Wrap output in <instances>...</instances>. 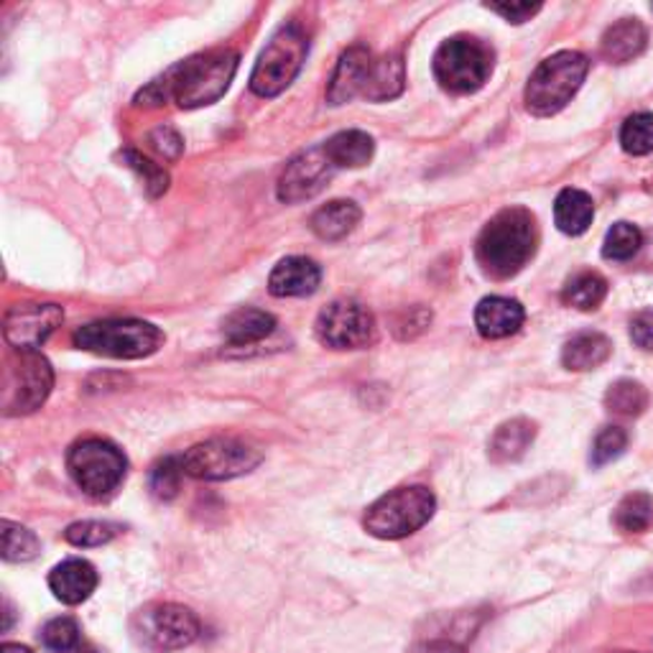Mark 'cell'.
<instances>
[{"instance_id": "6da1fadb", "label": "cell", "mask_w": 653, "mask_h": 653, "mask_svg": "<svg viewBox=\"0 0 653 653\" xmlns=\"http://www.w3.org/2000/svg\"><path fill=\"white\" fill-rule=\"evenodd\" d=\"M237 72V51L217 49L172 67L138 95V105H162L174 97L184 110L205 108L225 95Z\"/></svg>"}, {"instance_id": "7a4b0ae2", "label": "cell", "mask_w": 653, "mask_h": 653, "mask_svg": "<svg viewBox=\"0 0 653 653\" xmlns=\"http://www.w3.org/2000/svg\"><path fill=\"white\" fill-rule=\"evenodd\" d=\"M536 223L524 207L498 212L478 237V263L493 279H510L534 259Z\"/></svg>"}, {"instance_id": "3957f363", "label": "cell", "mask_w": 653, "mask_h": 653, "mask_svg": "<svg viewBox=\"0 0 653 653\" xmlns=\"http://www.w3.org/2000/svg\"><path fill=\"white\" fill-rule=\"evenodd\" d=\"M589 61L579 51H557L534 69L526 85V108L532 116L549 118L559 113L585 82Z\"/></svg>"}, {"instance_id": "277c9868", "label": "cell", "mask_w": 653, "mask_h": 653, "mask_svg": "<svg viewBox=\"0 0 653 653\" xmlns=\"http://www.w3.org/2000/svg\"><path fill=\"white\" fill-rule=\"evenodd\" d=\"M72 340L79 350L118 360L148 358L164 345L162 330L140 320H103L85 324L75 332Z\"/></svg>"}, {"instance_id": "5b68a950", "label": "cell", "mask_w": 653, "mask_h": 653, "mask_svg": "<svg viewBox=\"0 0 653 653\" xmlns=\"http://www.w3.org/2000/svg\"><path fill=\"white\" fill-rule=\"evenodd\" d=\"M437 510L435 493L423 485L399 488L378 498L366 514V532L376 538H406L421 526L429 524V518Z\"/></svg>"}, {"instance_id": "8992f818", "label": "cell", "mask_w": 653, "mask_h": 653, "mask_svg": "<svg viewBox=\"0 0 653 653\" xmlns=\"http://www.w3.org/2000/svg\"><path fill=\"white\" fill-rule=\"evenodd\" d=\"M67 467L85 496L103 500L120 488L128 462L126 455L108 439L90 437L69 449Z\"/></svg>"}, {"instance_id": "52a82bcc", "label": "cell", "mask_w": 653, "mask_h": 653, "mask_svg": "<svg viewBox=\"0 0 653 653\" xmlns=\"http://www.w3.org/2000/svg\"><path fill=\"white\" fill-rule=\"evenodd\" d=\"M496 55L475 37L447 39L435 55V77L449 92L467 95L480 90L493 75Z\"/></svg>"}, {"instance_id": "ba28073f", "label": "cell", "mask_w": 653, "mask_h": 653, "mask_svg": "<svg viewBox=\"0 0 653 653\" xmlns=\"http://www.w3.org/2000/svg\"><path fill=\"white\" fill-rule=\"evenodd\" d=\"M309 51L306 33L289 23L273 33L269 47L261 51L251 75V90L259 97H276L294 82Z\"/></svg>"}, {"instance_id": "9c48e42d", "label": "cell", "mask_w": 653, "mask_h": 653, "mask_svg": "<svg viewBox=\"0 0 653 653\" xmlns=\"http://www.w3.org/2000/svg\"><path fill=\"white\" fill-rule=\"evenodd\" d=\"M199 617L176 603H154L134 617L136 643L154 653L187 649L199 639Z\"/></svg>"}, {"instance_id": "30bf717a", "label": "cell", "mask_w": 653, "mask_h": 653, "mask_svg": "<svg viewBox=\"0 0 653 653\" xmlns=\"http://www.w3.org/2000/svg\"><path fill=\"white\" fill-rule=\"evenodd\" d=\"M263 455L241 439H207L182 455L184 475L194 480H233L261 465Z\"/></svg>"}, {"instance_id": "8fae6325", "label": "cell", "mask_w": 653, "mask_h": 653, "mask_svg": "<svg viewBox=\"0 0 653 653\" xmlns=\"http://www.w3.org/2000/svg\"><path fill=\"white\" fill-rule=\"evenodd\" d=\"M55 386V370L39 352H19L3 376V413L23 417L41 409Z\"/></svg>"}, {"instance_id": "7c38bea8", "label": "cell", "mask_w": 653, "mask_h": 653, "mask_svg": "<svg viewBox=\"0 0 653 653\" xmlns=\"http://www.w3.org/2000/svg\"><path fill=\"white\" fill-rule=\"evenodd\" d=\"M314 332L322 345L332 350H360L376 340V320L368 306L352 299H340L322 309Z\"/></svg>"}, {"instance_id": "4fadbf2b", "label": "cell", "mask_w": 653, "mask_h": 653, "mask_svg": "<svg viewBox=\"0 0 653 653\" xmlns=\"http://www.w3.org/2000/svg\"><path fill=\"white\" fill-rule=\"evenodd\" d=\"M65 320L59 304H16L6 312V342L19 352H37Z\"/></svg>"}, {"instance_id": "5bb4252c", "label": "cell", "mask_w": 653, "mask_h": 653, "mask_svg": "<svg viewBox=\"0 0 653 653\" xmlns=\"http://www.w3.org/2000/svg\"><path fill=\"white\" fill-rule=\"evenodd\" d=\"M334 166L324 154V146L306 148V152L296 154L284 166L279 176V199L296 205V202L312 199L314 194L324 189V184L332 179Z\"/></svg>"}, {"instance_id": "9a60e30c", "label": "cell", "mask_w": 653, "mask_h": 653, "mask_svg": "<svg viewBox=\"0 0 653 653\" xmlns=\"http://www.w3.org/2000/svg\"><path fill=\"white\" fill-rule=\"evenodd\" d=\"M373 51L366 47H352L340 57L334 75L326 87V100L330 105H345L366 92L370 69H373Z\"/></svg>"}, {"instance_id": "2e32d148", "label": "cell", "mask_w": 653, "mask_h": 653, "mask_svg": "<svg viewBox=\"0 0 653 653\" xmlns=\"http://www.w3.org/2000/svg\"><path fill=\"white\" fill-rule=\"evenodd\" d=\"M526 320L524 306L516 299L488 296L475 309V326L485 340H503L520 330Z\"/></svg>"}, {"instance_id": "e0dca14e", "label": "cell", "mask_w": 653, "mask_h": 653, "mask_svg": "<svg viewBox=\"0 0 653 653\" xmlns=\"http://www.w3.org/2000/svg\"><path fill=\"white\" fill-rule=\"evenodd\" d=\"M49 587L65 605H79L95 593L97 572L85 559H65L51 569Z\"/></svg>"}, {"instance_id": "ac0fdd59", "label": "cell", "mask_w": 653, "mask_h": 653, "mask_svg": "<svg viewBox=\"0 0 653 653\" xmlns=\"http://www.w3.org/2000/svg\"><path fill=\"white\" fill-rule=\"evenodd\" d=\"M322 281V271L314 261L291 255L271 271L269 289L273 296H309Z\"/></svg>"}, {"instance_id": "d6986e66", "label": "cell", "mask_w": 653, "mask_h": 653, "mask_svg": "<svg viewBox=\"0 0 653 653\" xmlns=\"http://www.w3.org/2000/svg\"><path fill=\"white\" fill-rule=\"evenodd\" d=\"M649 43L646 26L639 19H623L613 23L600 39V55L611 65H625L641 55Z\"/></svg>"}, {"instance_id": "ffe728a7", "label": "cell", "mask_w": 653, "mask_h": 653, "mask_svg": "<svg viewBox=\"0 0 653 653\" xmlns=\"http://www.w3.org/2000/svg\"><path fill=\"white\" fill-rule=\"evenodd\" d=\"M534 437H536L534 421L510 419L506 423H500V427L496 429V435L490 437V445H488L490 462H496V465L518 462L520 457L528 452V447L534 445Z\"/></svg>"}, {"instance_id": "44dd1931", "label": "cell", "mask_w": 653, "mask_h": 653, "mask_svg": "<svg viewBox=\"0 0 653 653\" xmlns=\"http://www.w3.org/2000/svg\"><path fill=\"white\" fill-rule=\"evenodd\" d=\"M360 223V207L355 202L348 199H334L326 202L324 207H320L309 220L312 231L316 237L322 241H342L348 237L352 231H355Z\"/></svg>"}, {"instance_id": "7402d4cb", "label": "cell", "mask_w": 653, "mask_h": 653, "mask_svg": "<svg viewBox=\"0 0 653 653\" xmlns=\"http://www.w3.org/2000/svg\"><path fill=\"white\" fill-rule=\"evenodd\" d=\"M373 152V138L363 134V130H342V134H334L324 144V154L334 169H360V166L370 164Z\"/></svg>"}, {"instance_id": "603a6c76", "label": "cell", "mask_w": 653, "mask_h": 653, "mask_svg": "<svg viewBox=\"0 0 653 653\" xmlns=\"http://www.w3.org/2000/svg\"><path fill=\"white\" fill-rule=\"evenodd\" d=\"M613 355V342L600 332H579L562 350V366L567 370H595Z\"/></svg>"}, {"instance_id": "cb8c5ba5", "label": "cell", "mask_w": 653, "mask_h": 653, "mask_svg": "<svg viewBox=\"0 0 653 653\" xmlns=\"http://www.w3.org/2000/svg\"><path fill=\"white\" fill-rule=\"evenodd\" d=\"M406 87V65L401 55L376 57L373 69H370L368 85L363 97L370 103H386L399 97Z\"/></svg>"}, {"instance_id": "d4e9b609", "label": "cell", "mask_w": 653, "mask_h": 653, "mask_svg": "<svg viewBox=\"0 0 653 653\" xmlns=\"http://www.w3.org/2000/svg\"><path fill=\"white\" fill-rule=\"evenodd\" d=\"M273 330H276V320H273V314L261 312V309H237L223 322L225 340L237 348L266 340Z\"/></svg>"}, {"instance_id": "484cf974", "label": "cell", "mask_w": 653, "mask_h": 653, "mask_svg": "<svg viewBox=\"0 0 653 653\" xmlns=\"http://www.w3.org/2000/svg\"><path fill=\"white\" fill-rule=\"evenodd\" d=\"M595 205L587 192L564 189L554 202V223L564 235H582L593 225Z\"/></svg>"}, {"instance_id": "4316f807", "label": "cell", "mask_w": 653, "mask_h": 653, "mask_svg": "<svg viewBox=\"0 0 653 653\" xmlns=\"http://www.w3.org/2000/svg\"><path fill=\"white\" fill-rule=\"evenodd\" d=\"M613 524L623 534H646L653 528V496L649 493H631L615 508Z\"/></svg>"}, {"instance_id": "83f0119b", "label": "cell", "mask_w": 653, "mask_h": 653, "mask_svg": "<svg viewBox=\"0 0 653 653\" xmlns=\"http://www.w3.org/2000/svg\"><path fill=\"white\" fill-rule=\"evenodd\" d=\"M607 296V281L600 273L585 271L577 273L575 279L567 281V286L562 291L564 304L579 309V312H593Z\"/></svg>"}, {"instance_id": "f1b7e54d", "label": "cell", "mask_w": 653, "mask_h": 653, "mask_svg": "<svg viewBox=\"0 0 653 653\" xmlns=\"http://www.w3.org/2000/svg\"><path fill=\"white\" fill-rule=\"evenodd\" d=\"M0 549H3L6 562H31L39 557L41 542L26 526L13 524V520H3L0 524Z\"/></svg>"}, {"instance_id": "f546056e", "label": "cell", "mask_w": 653, "mask_h": 653, "mask_svg": "<svg viewBox=\"0 0 653 653\" xmlns=\"http://www.w3.org/2000/svg\"><path fill=\"white\" fill-rule=\"evenodd\" d=\"M605 406L617 417H641L649 409V391L635 381H617L607 388Z\"/></svg>"}, {"instance_id": "4dcf8cb0", "label": "cell", "mask_w": 653, "mask_h": 653, "mask_svg": "<svg viewBox=\"0 0 653 653\" xmlns=\"http://www.w3.org/2000/svg\"><path fill=\"white\" fill-rule=\"evenodd\" d=\"M641 245H643V235L639 227L631 223H615L605 235L603 255L607 261H628L641 251Z\"/></svg>"}, {"instance_id": "1f68e13d", "label": "cell", "mask_w": 653, "mask_h": 653, "mask_svg": "<svg viewBox=\"0 0 653 653\" xmlns=\"http://www.w3.org/2000/svg\"><path fill=\"white\" fill-rule=\"evenodd\" d=\"M623 152L646 156L653 152V113H635L621 128Z\"/></svg>"}, {"instance_id": "d6a6232c", "label": "cell", "mask_w": 653, "mask_h": 653, "mask_svg": "<svg viewBox=\"0 0 653 653\" xmlns=\"http://www.w3.org/2000/svg\"><path fill=\"white\" fill-rule=\"evenodd\" d=\"M182 478H184V467H182V457H166V460L156 462L152 467V478H148V485H152V493L158 500H172L179 496L182 488Z\"/></svg>"}, {"instance_id": "836d02e7", "label": "cell", "mask_w": 653, "mask_h": 653, "mask_svg": "<svg viewBox=\"0 0 653 653\" xmlns=\"http://www.w3.org/2000/svg\"><path fill=\"white\" fill-rule=\"evenodd\" d=\"M123 162H126L130 169L144 179V187L152 197H162V194L169 189V174H166L158 164H154L152 158H146L144 154L128 148V152H123Z\"/></svg>"}, {"instance_id": "e575fe53", "label": "cell", "mask_w": 653, "mask_h": 653, "mask_svg": "<svg viewBox=\"0 0 653 653\" xmlns=\"http://www.w3.org/2000/svg\"><path fill=\"white\" fill-rule=\"evenodd\" d=\"M41 641L43 646L55 653H69L79 649V625L75 617H55L43 625L41 631Z\"/></svg>"}, {"instance_id": "d590c367", "label": "cell", "mask_w": 653, "mask_h": 653, "mask_svg": "<svg viewBox=\"0 0 653 653\" xmlns=\"http://www.w3.org/2000/svg\"><path fill=\"white\" fill-rule=\"evenodd\" d=\"M120 528L108 520H79L65 532V538L72 546H103L118 536Z\"/></svg>"}, {"instance_id": "8d00e7d4", "label": "cell", "mask_w": 653, "mask_h": 653, "mask_svg": "<svg viewBox=\"0 0 653 653\" xmlns=\"http://www.w3.org/2000/svg\"><path fill=\"white\" fill-rule=\"evenodd\" d=\"M625 447H628V435H625V429H621V427H605L595 437L593 455H589V460H593L595 467H603L607 462L617 460V457H621L625 452Z\"/></svg>"}, {"instance_id": "74e56055", "label": "cell", "mask_w": 653, "mask_h": 653, "mask_svg": "<svg viewBox=\"0 0 653 653\" xmlns=\"http://www.w3.org/2000/svg\"><path fill=\"white\" fill-rule=\"evenodd\" d=\"M429 322H431V312H427L423 306H411V309H406V312H401L399 316H396L393 332L399 334L401 340H413L417 334H421L423 330H427Z\"/></svg>"}, {"instance_id": "f35d334b", "label": "cell", "mask_w": 653, "mask_h": 653, "mask_svg": "<svg viewBox=\"0 0 653 653\" xmlns=\"http://www.w3.org/2000/svg\"><path fill=\"white\" fill-rule=\"evenodd\" d=\"M148 140H152L154 152H158L164 158H169V162H176V158H179L184 152V140L172 126L156 128L154 134L148 136Z\"/></svg>"}, {"instance_id": "ab89813d", "label": "cell", "mask_w": 653, "mask_h": 653, "mask_svg": "<svg viewBox=\"0 0 653 653\" xmlns=\"http://www.w3.org/2000/svg\"><path fill=\"white\" fill-rule=\"evenodd\" d=\"M485 8L503 16V19L510 23H526L542 11V3H485Z\"/></svg>"}, {"instance_id": "60d3db41", "label": "cell", "mask_w": 653, "mask_h": 653, "mask_svg": "<svg viewBox=\"0 0 653 653\" xmlns=\"http://www.w3.org/2000/svg\"><path fill=\"white\" fill-rule=\"evenodd\" d=\"M631 340L641 350H653V312H641L633 316Z\"/></svg>"}, {"instance_id": "b9f144b4", "label": "cell", "mask_w": 653, "mask_h": 653, "mask_svg": "<svg viewBox=\"0 0 653 653\" xmlns=\"http://www.w3.org/2000/svg\"><path fill=\"white\" fill-rule=\"evenodd\" d=\"M409 653H465V649L452 641H423Z\"/></svg>"}, {"instance_id": "7bdbcfd3", "label": "cell", "mask_w": 653, "mask_h": 653, "mask_svg": "<svg viewBox=\"0 0 653 653\" xmlns=\"http://www.w3.org/2000/svg\"><path fill=\"white\" fill-rule=\"evenodd\" d=\"M0 653H31L26 646H21V643H3V649H0Z\"/></svg>"}]
</instances>
